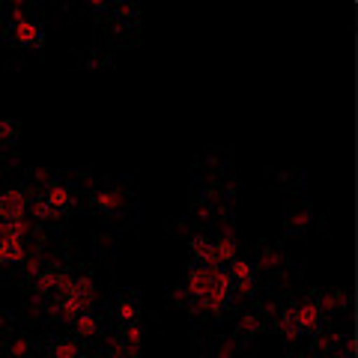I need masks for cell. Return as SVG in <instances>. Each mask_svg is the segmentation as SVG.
I'll list each match as a JSON object with an SVG mask.
<instances>
[{
  "instance_id": "cell-1",
  "label": "cell",
  "mask_w": 358,
  "mask_h": 358,
  "mask_svg": "<svg viewBox=\"0 0 358 358\" xmlns=\"http://www.w3.org/2000/svg\"><path fill=\"white\" fill-rule=\"evenodd\" d=\"M90 209L105 218H120L126 212V192L122 188H96L90 194Z\"/></svg>"
},
{
  "instance_id": "cell-2",
  "label": "cell",
  "mask_w": 358,
  "mask_h": 358,
  "mask_svg": "<svg viewBox=\"0 0 358 358\" xmlns=\"http://www.w3.org/2000/svg\"><path fill=\"white\" fill-rule=\"evenodd\" d=\"M9 36H13V42L21 45V48H33V51L42 48V42H45L42 27L27 15L18 18V21H9Z\"/></svg>"
},
{
  "instance_id": "cell-3",
  "label": "cell",
  "mask_w": 358,
  "mask_h": 358,
  "mask_svg": "<svg viewBox=\"0 0 358 358\" xmlns=\"http://www.w3.org/2000/svg\"><path fill=\"white\" fill-rule=\"evenodd\" d=\"M296 310V326L301 334H317L322 329V313L317 308V299H301L299 305H293Z\"/></svg>"
},
{
  "instance_id": "cell-4",
  "label": "cell",
  "mask_w": 358,
  "mask_h": 358,
  "mask_svg": "<svg viewBox=\"0 0 358 358\" xmlns=\"http://www.w3.org/2000/svg\"><path fill=\"white\" fill-rule=\"evenodd\" d=\"M27 212V194L18 188H6L0 192V218L3 221H21Z\"/></svg>"
},
{
  "instance_id": "cell-5",
  "label": "cell",
  "mask_w": 358,
  "mask_h": 358,
  "mask_svg": "<svg viewBox=\"0 0 358 358\" xmlns=\"http://www.w3.org/2000/svg\"><path fill=\"white\" fill-rule=\"evenodd\" d=\"M39 197H42L51 209H57L60 215H63V212H69V209L78 203V200H75V192H72L69 185H63V182H48V185L42 188V194H39Z\"/></svg>"
},
{
  "instance_id": "cell-6",
  "label": "cell",
  "mask_w": 358,
  "mask_h": 358,
  "mask_svg": "<svg viewBox=\"0 0 358 358\" xmlns=\"http://www.w3.org/2000/svg\"><path fill=\"white\" fill-rule=\"evenodd\" d=\"M266 329V313L260 308H248V310H242L239 313V320H236V334L245 341H251L257 338V334H263Z\"/></svg>"
},
{
  "instance_id": "cell-7",
  "label": "cell",
  "mask_w": 358,
  "mask_h": 358,
  "mask_svg": "<svg viewBox=\"0 0 358 358\" xmlns=\"http://www.w3.org/2000/svg\"><path fill=\"white\" fill-rule=\"evenodd\" d=\"M69 326H72L75 341H93V338H99V331H102V322H99L93 310H81Z\"/></svg>"
},
{
  "instance_id": "cell-8",
  "label": "cell",
  "mask_w": 358,
  "mask_h": 358,
  "mask_svg": "<svg viewBox=\"0 0 358 358\" xmlns=\"http://www.w3.org/2000/svg\"><path fill=\"white\" fill-rule=\"evenodd\" d=\"M313 209L310 206H299V209H293L287 215V221H284V233L287 236H305V233L313 227Z\"/></svg>"
},
{
  "instance_id": "cell-9",
  "label": "cell",
  "mask_w": 358,
  "mask_h": 358,
  "mask_svg": "<svg viewBox=\"0 0 358 358\" xmlns=\"http://www.w3.org/2000/svg\"><path fill=\"white\" fill-rule=\"evenodd\" d=\"M275 329H278V334H284V341H289V343H296L301 338V331L296 326V310H293V305L278 308V313H275Z\"/></svg>"
},
{
  "instance_id": "cell-10",
  "label": "cell",
  "mask_w": 358,
  "mask_h": 358,
  "mask_svg": "<svg viewBox=\"0 0 358 358\" xmlns=\"http://www.w3.org/2000/svg\"><path fill=\"white\" fill-rule=\"evenodd\" d=\"M317 308L322 313V320L326 317H338V313L346 310V293L341 287H334V289H326L320 299H317Z\"/></svg>"
},
{
  "instance_id": "cell-11",
  "label": "cell",
  "mask_w": 358,
  "mask_h": 358,
  "mask_svg": "<svg viewBox=\"0 0 358 358\" xmlns=\"http://www.w3.org/2000/svg\"><path fill=\"white\" fill-rule=\"evenodd\" d=\"M3 352L9 358H33V355H36V341H33V334L18 331V334H13V338L3 343Z\"/></svg>"
},
{
  "instance_id": "cell-12",
  "label": "cell",
  "mask_w": 358,
  "mask_h": 358,
  "mask_svg": "<svg viewBox=\"0 0 358 358\" xmlns=\"http://www.w3.org/2000/svg\"><path fill=\"white\" fill-rule=\"evenodd\" d=\"M141 317V305L134 296H117L114 301V320L120 322V326H129V322H138Z\"/></svg>"
},
{
  "instance_id": "cell-13",
  "label": "cell",
  "mask_w": 358,
  "mask_h": 358,
  "mask_svg": "<svg viewBox=\"0 0 358 358\" xmlns=\"http://www.w3.org/2000/svg\"><path fill=\"white\" fill-rule=\"evenodd\" d=\"M257 266L263 268V272H278V268L287 266V257L281 248H272V245H260V251H257Z\"/></svg>"
},
{
  "instance_id": "cell-14",
  "label": "cell",
  "mask_w": 358,
  "mask_h": 358,
  "mask_svg": "<svg viewBox=\"0 0 358 358\" xmlns=\"http://www.w3.org/2000/svg\"><path fill=\"white\" fill-rule=\"evenodd\" d=\"M27 257V245L24 239H6L0 245V266H15V263H24Z\"/></svg>"
},
{
  "instance_id": "cell-15",
  "label": "cell",
  "mask_w": 358,
  "mask_h": 358,
  "mask_svg": "<svg viewBox=\"0 0 358 358\" xmlns=\"http://www.w3.org/2000/svg\"><path fill=\"white\" fill-rule=\"evenodd\" d=\"M120 341H122V346L129 350V355H131V358H138V352H141V341H143V329H141V322H129V326H122Z\"/></svg>"
},
{
  "instance_id": "cell-16",
  "label": "cell",
  "mask_w": 358,
  "mask_h": 358,
  "mask_svg": "<svg viewBox=\"0 0 358 358\" xmlns=\"http://www.w3.org/2000/svg\"><path fill=\"white\" fill-rule=\"evenodd\" d=\"M48 358H84L81 341H54L48 346Z\"/></svg>"
},
{
  "instance_id": "cell-17",
  "label": "cell",
  "mask_w": 358,
  "mask_h": 358,
  "mask_svg": "<svg viewBox=\"0 0 358 358\" xmlns=\"http://www.w3.org/2000/svg\"><path fill=\"white\" fill-rule=\"evenodd\" d=\"M227 275H230L233 284L251 281V278H254V266H251V260H245V257H233V260L227 263Z\"/></svg>"
},
{
  "instance_id": "cell-18",
  "label": "cell",
  "mask_w": 358,
  "mask_h": 358,
  "mask_svg": "<svg viewBox=\"0 0 358 358\" xmlns=\"http://www.w3.org/2000/svg\"><path fill=\"white\" fill-rule=\"evenodd\" d=\"M27 212H30V215L36 218V221H57V218H63L60 212H57V209H51V206L45 203L42 197H33V200H27Z\"/></svg>"
},
{
  "instance_id": "cell-19",
  "label": "cell",
  "mask_w": 358,
  "mask_h": 358,
  "mask_svg": "<svg viewBox=\"0 0 358 358\" xmlns=\"http://www.w3.org/2000/svg\"><path fill=\"white\" fill-rule=\"evenodd\" d=\"M102 358H131V355H129V350H126V346H122L120 334H110V338H108V346H105Z\"/></svg>"
},
{
  "instance_id": "cell-20",
  "label": "cell",
  "mask_w": 358,
  "mask_h": 358,
  "mask_svg": "<svg viewBox=\"0 0 358 358\" xmlns=\"http://www.w3.org/2000/svg\"><path fill=\"white\" fill-rule=\"evenodd\" d=\"M15 134H18L15 122H13V120H3V117H0V147H6V143H13V141H15Z\"/></svg>"
},
{
  "instance_id": "cell-21",
  "label": "cell",
  "mask_w": 358,
  "mask_h": 358,
  "mask_svg": "<svg viewBox=\"0 0 358 358\" xmlns=\"http://www.w3.org/2000/svg\"><path fill=\"white\" fill-rule=\"evenodd\" d=\"M173 301H176V305H182V308H188V293H185V284L173 289Z\"/></svg>"
},
{
  "instance_id": "cell-22",
  "label": "cell",
  "mask_w": 358,
  "mask_h": 358,
  "mask_svg": "<svg viewBox=\"0 0 358 358\" xmlns=\"http://www.w3.org/2000/svg\"><path fill=\"white\" fill-rule=\"evenodd\" d=\"M84 66H87V69H105L108 60H105V57H96V54H93V57H90Z\"/></svg>"
},
{
  "instance_id": "cell-23",
  "label": "cell",
  "mask_w": 358,
  "mask_h": 358,
  "mask_svg": "<svg viewBox=\"0 0 358 358\" xmlns=\"http://www.w3.org/2000/svg\"><path fill=\"white\" fill-rule=\"evenodd\" d=\"M334 358H352V341H346L343 352H334Z\"/></svg>"
},
{
  "instance_id": "cell-24",
  "label": "cell",
  "mask_w": 358,
  "mask_h": 358,
  "mask_svg": "<svg viewBox=\"0 0 358 358\" xmlns=\"http://www.w3.org/2000/svg\"><path fill=\"white\" fill-rule=\"evenodd\" d=\"M206 358H215V355H206Z\"/></svg>"
}]
</instances>
